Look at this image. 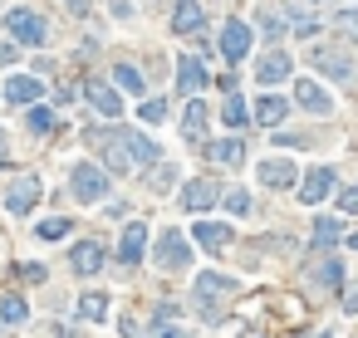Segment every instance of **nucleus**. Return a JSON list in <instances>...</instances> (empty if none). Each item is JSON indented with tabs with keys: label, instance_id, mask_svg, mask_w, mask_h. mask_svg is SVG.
<instances>
[{
	"label": "nucleus",
	"instance_id": "obj_1",
	"mask_svg": "<svg viewBox=\"0 0 358 338\" xmlns=\"http://www.w3.org/2000/svg\"><path fill=\"white\" fill-rule=\"evenodd\" d=\"M69 187H74L79 201H98V196H109V172L98 162H79L74 177H69Z\"/></svg>",
	"mask_w": 358,
	"mask_h": 338
},
{
	"label": "nucleus",
	"instance_id": "obj_2",
	"mask_svg": "<svg viewBox=\"0 0 358 338\" xmlns=\"http://www.w3.org/2000/svg\"><path fill=\"white\" fill-rule=\"evenodd\" d=\"M152 260H158V270H187V265H191V250H187L182 231H162V236H158V250H152Z\"/></svg>",
	"mask_w": 358,
	"mask_h": 338
},
{
	"label": "nucleus",
	"instance_id": "obj_3",
	"mask_svg": "<svg viewBox=\"0 0 358 338\" xmlns=\"http://www.w3.org/2000/svg\"><path fill=\"white\" fill-rule=\"evenodd\" d=\"M6 30H10L20 44H44V20H39L35 10H25V6L6 10Z\"/></svg>",
	"mask_w": 358,
	"mask_h": 338
},
{
	"label": "nucleus",
	"instance_id": "obj_4",
	"mask_svg": "<svg viewBox=\"0 0 358 338\" xmlns=\"http://www.w3.org/2000/svg\"><path fill=\"white\" fill-rule=\"evenodd\" d=\"M250 39H255V30H250L245 20H226V25H221V54H226L231 64H241L245 54H250Z\"/></svg>",
	"mask_w": 358,
	"mask_h": 338
},
{
	"label": "nucleus",
	"instance_id": "obj_5",
	"mask_svg": "<svg viewBox=\"0 0 358 338\" xmlns=\"http://www.w3.org/2000/svg\"><path fill=\"white\" fill-rule=\"evenodd\" d=\"M216 196H221V187H216L211 177H191V182L182 187V206L196 211V216H207V211L216 206Z\"/></svg>",
	"mask_w": 358,
	"mask_h": 338
},
{
	"label": "nucleus",
	"instance_id": "obj_6",
	"mask_svg": "<svg viewBox=\"0 0 358 338\" xmlns=\"http://www.w3.org/2000/svg\"><path fill=\"white\" fill-rule=\"evenodd\" d=\"M221 294H236V279H226V274H201V279H196V304H201V314L216 319L211 304H216Z\"/></svg>",
	"mask_w": 358,
	"mask_h": 338
},
{
	"label": "nucleus",
	"instance_id": "obj_7",
	"mask_svg": "<svg viewBox=\"0 0 358 338\" xmlns=\"http://www.w3.org/2000/svg\"><path fill=\"white\" fill-rule=\"evenodd\" d=\"M35 201H39V177H15L10 187H6V206L15 211V216H25V211H35Z\"/></svg>",
	"mask_w": 358,
	"mask_h": 338
},
{
	"label": "nucleus",
	"instance_id": "obj_8",
	"mask_svg": "<svg viewBox=\"0 0 358 338\" xmlns=\"http://www.w3.org/2000/svg\"><path fill=\"white\" fill-rule=\"evenodd\" d=\"M142 245H147V225H142V220L123 225V241H118V265H123V270H133V265L142 260Z\"/></svg>",
	"mask_w": 358,
	"mask_h": 338
},
{
	"label": "nucleus",
	"instance_id": "obj_9",
	"mask_svg": "<svg viewBox=\"0 0 358 338\" xmlns=\"http://www.w3.org/2000/svg\"><path fill=\"white\" fill-rule=\"evenodd\" d=\"M84 98H88L98 113H104V118H118V113H123V98H118L104 79H84Z\"/></svg>",
	"mask_w": 358,
	"mask_h": 338
},
{
	"label": "nucleus",
	"instance_id": "obj_10",
	"mask_svg": "<svg viewBox=\"0 0 358 338\" xmlns=\"http://www.w3.org/2000/svg\"><path fill=\"white\" fill-rule=\"evenodd\" d=\"M294 98H299V108H310L314 118H329V113H334V98H329L314 79H299V84H294Z\"/></svg>",
	"mask_w": 358,
	"mask_h": 338
},
{
	"label": "nucleus",
	"instance_id": "obj_11",
	"mask_svg": "<svg viewBox=\"0 0 358 338\" xmlns=\"http://www.w3.org/2000/svg\"><path fill=\"white\" fill-rule=\"evenodd\" d=\"M172 30L177 35H201V30H207V10H201V0H177Z\"/></svg>",
	"mask_w": 358,
	"mask_h": 338
},
{
	"label": "nucleus",
	"instance_id": "obj_12",
	"mask_svg": "<svg viewBox=\"0 0 358 338\" xmlns=\"http://www.w3.org/2000/svg\"><path fill=\"white\" fill-rule=\"evenodd\" d=\"M329 191H334V172H329V167H314V172H304V182H299V201L319 206Z\"/></svg>",
	"mask_w": 358,
	"mask_h": 338
},
{
	"label": "nucleus",
	"instance_id": "obj_13",
	"mask_svg": "<svg viewBox=\"0 0 358 338\" xmlns=\"http://www.w3.org/2000/svg\"><path fill=\"white\" fill-rule=\"evenodd\" d=\"M294 177H299V172H294L290 157H265V162H261V182H265V187H294Z\"/></svg>",
	"mask_w": 358,
	"mask_h": 338
},
{
	"label": "nucleus",
	"instance_id": "obj_14",
	"mask_svg": "<svg viewBox=\"0 0 358 338\" xmlns=\"http://www.w3.org/2000/svg\"><path fill=\"white\" fill-rule=\"evenodd\" d=\"M290 54L285 49H275V54H265V59L261 64H255V79H261V84H280V79H290Z\"/></svg>",
	"mask_w": 358,
	"mask_h": 338
},
{
	"label": "nucleus",
	"instance_id": "obj_15",
	"mask_svg": "<svg viewBox=\"0 0 358 338\" xmlns=\"http://www.w3.org/2000/svg\"><path fill=\"white\" fill-rule=\"evenodd\" d=\"M207 79H211V74H207V64H201L196 54H182V59H177V84H182L187 93H196Z\"/></svg>",
	"mask_w": 358,
	"mask_h": 338
},
{
	"label": "nucleus",
	"instance_id": "obj_16",
	"mask_svg": "<svg viewBox=\"0 0 358 338\" xmlns=\"http://www.w3.org/2000/svg\"><path fill=\"white\" fill-rule=\"evenodd\" d=\"M250 113H255V123H265V128H280V123L290 118V103H285V98H275V93H265V98L255 103Z\"/></svg>",
	"mask_w": 358,
	"mask_h": 338
},
{
	"label": "nucleus",
	"instance_id": "obj_17",
	"mask_svg": "<svg viewBox=\"0 0 358 338\" xmlns=\"http://www.w3.org/2000/svg\"><path fill=\"white\" fill-rule=\"evenodd\" d=\"M191 236H196V245H201V250L221 255V250H226V236H231V231H226V225H216V220H196V231H191Z\"/></svg>",
	"mask_w": 358,
	"mask_h": 338
},
{
	"label": "nucleus",
	"instance_id": "obj_18",
	"mask_svg": "<svg viewBox=\"0 0 358 338\" xmlns=\"http://www.w3.org/2000/svg\"><path fill=\"white\" fill-rule=\"evenodd\" d=\"M39 93H44V84H39V79H30V74L6 79V98H10V103H35Z\"/></svg>",
	"mask_w": 358,
	"mask_h": 338
},
{
	"label": "nucleus",
	"instance_id": "obj_19",
	"mask_svg": "<svg viewBox=\"0 0 358 338\" xmlns=\"http://www.w3.org/2000/svg\"><path fill=\"white\" fill-rule=\"evenodd\" d=\"M123 147H128V162L133 167H152V162H158V147H152L142 133H123Z\"/></svg>",
	"mask_w": 358,
	"mask_h": 338
},
{
	"label": "nucleus",
	"instance_id": "obj_20",
	"mask_svg": "<svg viewBox=\"0 0 358 338\" xmlns=\"http://www.w3.org/2000/svg\"><path fill=\"white\" fill-rule=\"evenodd\" d=\"M69 265H74L79 274H98V265H104V250H98L93 241H84V245H74V255H69Z\"/></svg>",
	"mask_w": 358,
	"mask_h": 338
},
{
	"label": "nucleus",
	"instance_id": "obj_21",
	"mask_svg": "<svg viewBox=\"0 0 358 338\" xmlns=\"http://www.w3.org/2000/svg\"><path fill=\"white\" fill-rule=\"evenodd\" d=\"M221 123H226V128H236V133H241V128L250 123V103H245L241 93H226V108H221Z\"/></svg>",
	"mask_w": 358,
	"mask_h": 338
},
{
	"label": "nucleus",
	"instance_id": "obj_22",
	"mask_svg": "<svg viewBox=\"0 0 358 338\" xmlns=\"http://www.w3.org/2000/svg\"><path fill=\"white\" fill-rule=\"evenodd\" d=\"M310 59H314V69H324V74H334V79H348V59H343L339 49H314Z\"/></svg>",
	"mask_w": 358,
	"mask_h": 338
},
{
	"label": "nucleus",
	"instance_id": "obj_23",
	"mask_svg": "<svg viewBox=\"0 0 358 338\" xmlns=\"http://www.w3.org/2000/svg\"><path fill=\"white\" fill-rule=\"evenodd\" d=\"M207 118H211L207 103L191 98V103H187V118H182V133H187V138H201V133H207Z\"/></svg>",
	"mask_w": 358,
	"mask_h": 338
},
{
	"label": "nucleus",
	"instance_id": "obj_24",
	"mask_svg": "<svg viewBox=\"0 0 358 338\" xmlns=\"http://www.w3.org/2000/svg\"><path fill=\"white\" fill-rule=\"evenodd\" d=\"M79 314H84V319H109V294H104V290L79 294Z\"/></svg>",
	"mask_w": 358,
	"mask_h": 338
},
{
	"label": "nucleus",
	"instance_id": "obj_25",
	"mask_svg": "<svg viewBox=\"0 0 358 338\" xmlns=\"http://www.w3.org/2000/svg\"><path fill=\"white\" fill-rule=\"evenodd\" d=\"M69 231H74L69 216H49V220H39V225H35V236H39V241H64Z\"/></svg>",
	"mask_w": 358,
	"mask_h": 338
},
{
	"label": "nucleus",
	"instance_id": "obj_26",
	"mask_svg": "<svg viewBox=\"0 0 358 338\" xmlns=\"http://www.w3.org/2000/svg\"><path fill=\"white\" fill-rule=\"evenodd\" d=\"M113 79H118V88H128L133 98H142V93H147V84H142V74H138L133 64H118V69H113Z\"/></svg>",
	"mask_w": 358,
	"mask_h": 338
},
{
	"label": "nucleus",
	"instance_id": "obj_27",
	"mask_svg": "<svg viewBox=\"0 0 358 338\" xmlns=\"http://www.w3.org/2000/svg\"><path fill=\"white\" fill-rule=\"evenodd\" d=\"M25 319H30V309H25L20 294H6V299H0V323H25Z\"/></svg>",
	"mask_w": 358,
	"mask_h": 338
},
{
	"label": "nucleus",
	"instance_id": "obj_28",
	"mask_svg": "<svg viewBox=\"0 0 358 338\" xmlns=\"http://www.w3.org/2000/svg\"><path fill=\"white\" fill-rule=\"evenodd\" d=\"M211 157L216 162H241L245 147H241V138H221V142H211Z\"/></svg>",
	"mask_w": 358,
	"mask_h": 338
},
{
	"label": "nucleus",
	"instance_id": "obj_29",
	"mask_svg": "<svg viewBox=\"0 0 358 338\" xmlns=\"http://www.w3.org/2000/svg\"><path fill=\"white\" fill-rule=\"evenodd\" d=\"M138 118H142V123H162V118H167V98H142V103H138Z\"/></svg>",
	"mask_w": 358,
	"mask_h": 338
},
{
	"label": "nucleus",
	"instance_id": "obj_30",
	"mask_svg": "<svg viewBox=\"0 0 358 338\" xmlns=\"http://www.w3.org/2000/svg\"><path fill=\"white\" fill-rule=\"evenodd\" d=\"M334 241H339V220H334V216H324V220L314 225V245H334Z\"/></svg>",
	"mask_w": 358,
	"mask_h": 338
},
{
	"label": "nucleus",
	"instance_id": "obj_31",
	"mask_svg": "<svg viewBox=\"0 0 358 338\" xmlns=\"http://www.w3.org/2000/svg\"><path fill=\"white\" fill-rule=\"evenodd\" d=\"M261 30H265V35H275V39H280V35H285V30H290V20H285V15H275V10H265V15H261Z\"/></svg>",
	"mask_w": 358,
	"mask_h": 338
},
{
	"label": "nucleus",
	"instance_id": "obj_32",
	"mask_svg": "<svg viewBox=\"0 0 358 338\" xmlns=\"http://www.w3.org/2000/svg\"><path fill=\"white\" fill-rule=\"evenodd\" d=\"M319 279H324L329 290H339V285H343V270H339V260H324V265H319Z\"/></svg>",
	"mask_w": 358,
	"mask_h": 338
},
{
	"label": "nucleus",
	"instance_id": "obj_33",
	"mask_svg": "<svg viewBox=\"0 0 358 338\" xmlns=\"http://www.w3.org/2000/svg\"><path fill=\"white\" fill-rule=\"evenodd\" d=\"M30 128L35 133H49V128H55V113H49V108H30Z\"/></svg>",
	"mask_w": 358,
	"mask_h": 338
},
{
	"label": "nucleus",
	"instance_id": "obj_34",
	"mask_svg": "<svg viewBox=\"0 0 358 338\" xmlns=\"http://www.w3.org/2000/svg\"><path fill=\"white\" fill-rule=\"evenodd\" d=\"M226 206H231V216H245V211H250V196L236 187V191H226Z\"/></svg>",
	"mask_w": 358,
	"mask_h": 338
},
{
	"label": "nucleus",
	"instance_id": "obj_35",
	"mask_svg": "<svg viewBox=\"0 0 358 338\" xmlns=\"http://www.w3.org/2000/svg\"><path fill=\"white\" fill-rule=\"evenodd\" d=\"M339 30H343V35L358 44V15H353V10H343V15H339Z\"/></svg>",
	"mask_w": 358,
	"mask_h": 338
},
{
	"label": "nucleus",
	"instance_id": "obj_36",
	"mask_svg": "<svg viewBox=\"0 0 358 338\" xmlns=\"http://www.w3.org/2000/svg\"><path fill=\"white\" fill-rule=\"evenodd\" d=\"M20 279L25 285H44V265H20Z\"/></svg>",
	"mask_w": 358,
	"mask_h": 338
},
{
	"label": "nucleus",
	"instance_id": "obj_37",
	"mask_svg": "<svg viewBox=\"0 0 358 338\" xmlns=\"http://www.w3.org/2000/svg\"><path fill=\"white\" fill-rule=\"evenodd\" d=\"M339 206H343V211H358V187H348V191L339 196Z\"/></svg>",
	"mask_w": 358,
	"mask_h": 338
},
{
	"label": "nucleus",
	"instance_id": "obj_38",
	"mask_svg": "<svg viewBox=\"0 0 358 338\" xmlns=\"http://www.w3.org/2000/svg\"><path fill=\"white\" fill-rule=\"evenodd\" d=\"M152 338H191V333H187V328H158Z\"/></svg>",
	"mask_w": 358,
	"mask_h": 338
},
{
	"label": "nucleus",
	"instance_id": "obj_39",
	"mask_svg": "<svg viewBox=\"0 0 358 338\" xmlns=\"http://www.w3.org/2000/svg\"><path fill=\"white\" fill-rule=\"evenodd\" d=\"M15 59V44H0V64H10Z\"/></svg>",
	"mask_w": 358,
	"mask_h": 338
},
{
	"label": "nucleus",
	"instance_id": "obj_40",
	"mask_svg": "<svg viewBox=\"0 0 358 338\" xmlns=\"http://www.w3.org/2000/svg\"><path fill=\"white\" fill-rule=\"evenodd\" d=\"M343 304H348L353 314H358V290H348V294H343Z\"/></svg>",
	"mask_w": 358,
	"mask_h": 338
},
{
	"label": "nucleus",
	"instance_id": "obj_41",
	"mask_svg": "<svg viewBox=\"0 0 358 338\" xmlns=\"http://www.w3.org/2000/svg\"><path fill=\"white\" fill-rule=\"evenodd\" d=\"M348 245H353V250H358V231H353V236H348Z\"/></svg>",
	"mask_w": 358,
	"mask_h": 338
},
{
	"label": "nucleus",
	"instance_id": "obj_42",
	"mask_svg": "<svg viewBox=\"0 0 358 338\" xmlns=\"http://www.w3.org/2000/svg\"><path fill=\"white\" fill-rule=\"evenodd\" d=\"M0 152H6V133H0Z\"/></svg>",
	"mask_w": 358,
	"mask_h": 338
}]
</instances>
